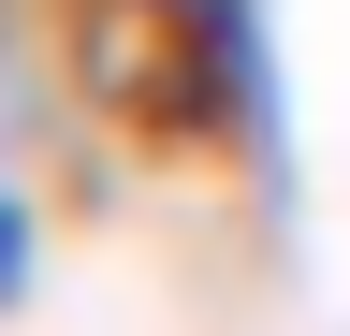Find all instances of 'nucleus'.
<instances>
[{
    "label": "nucleus",
    "instance_id": "1",
    "mask_svg": "<svg viewBox=\"0 0 350 336\" xmlns=\"http://www.w3.org/2000/svg\"><path fill=\"white\" fill-rule=\"evenodd\" d=\"M29 292V190H0V307Z\"/></svg>",
    "mask_w": 350,
    "mask_h": 336
}]
</instances>
